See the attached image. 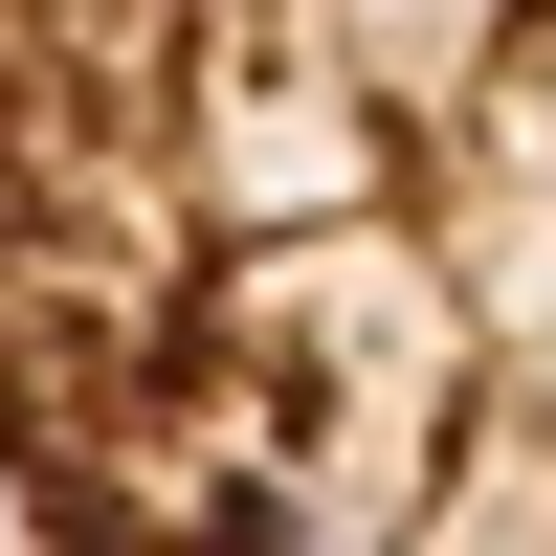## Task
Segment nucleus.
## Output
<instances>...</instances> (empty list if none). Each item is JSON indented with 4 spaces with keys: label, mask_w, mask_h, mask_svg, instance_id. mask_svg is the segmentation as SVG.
Segmentation results:
<instances>
[{
    "label": "nucleus",
    "mask_w": 556,
    "mask_h": 556,
    "mask_svg": "<svg viewBox=\"0 0 556 556\" xmlns=\"http://www.w3.org/2000/svg\"><path fill=\"white\" fill-rule=\"evenodd\" d=\"M0 513L556 556V0H0Z\"/></svg>",
    "instance_id": "f257e3e1"
}]
</instances>
